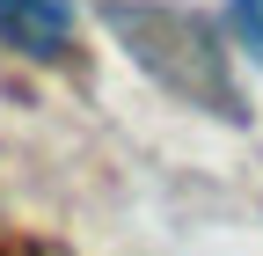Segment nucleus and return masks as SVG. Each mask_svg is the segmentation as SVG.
<instances>
[{"label": "nucleus", "mask_w": 263, "mask_h": 256, "mask_svg": "<svg viewBox=\"0 0 263 256\" xmlns=\"http://www.w3.org/2000/svg\"><path fill=\"white\" fill-rule=\"evenodd\" d=\"M0 29L29 51H59L66 37V0H0Z\"/></svg>", "instance_id": "f257e3e1"}, {"label": "nucleus", "mask_w": 263, "mask_h": 256, "mask_svg": "<svg viewBox=\"0 0 263 256\" xmlns=\"http://www.w3.org/2000/svg\"><path fill=\"white\" fill-rule=\"evenodd\" d=\"M234 29H241V44L256 51V66H263V0H234Z\"/></svg>", "instance_id": "f03ea898"}]
</instances>
